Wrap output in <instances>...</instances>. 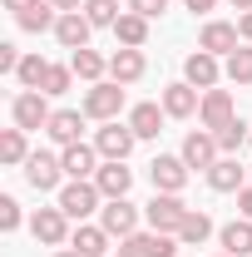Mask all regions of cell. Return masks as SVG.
<instances>
[{"label":"cell","mask_w":252,"mask_h":257,"mask_svg":"<svg viewBox=\"0 0 252 257\" xmlns=\"http://www.w3.org/2000/svg\"><path fill=\"white\" fill-rule=\"evenodd\" d=\"M114 40H119L124 50H144V45H149V20H144V15H134V10H124V15H119V25H114Z\"/></svg>","instance_id":"obj_26"},{"label":"cell","mask_w":252,"mask_h":257,"mask_svg":"<svg viewBox=\"0 0 252 257\" xmlns=\"http://www.w3.org/2000/svg\"><path fill=\"white\" fill-rule=\"evenodd\" d=\"M188 163H183V154H158L154 163H149V183H154V193H183L188 188Z\"/></svg>","instance_id":"obj_5"},{"label":"cell","mask_w":252,"mask_h":257,"mask_svg":"<svg viewBox=\"0 0 252 257\" xmlns=\"http://www.w3.org/2000/svg\"><path fill=\"white\" fill-rule=\"evenodd\" d=\"M242 144H247V124H242V119H232V124L218 128V149H222V154H237Z\"/></svg>","instance_id":"obj_33"},{"label":"cell","mask_w":252,"mask_h":257,"mask_svg":"<svg viewBox=\"0 0 252 257\" xmlns=\"http://www.w3.org/2000/svg\"><path fill=\"white\" fill-rule=\"evenodd\" d=\"M94 188L104 193V203H109V198H129V188H134V168H124V163H99Z\"/></svg>","instance_id":"obj_19"},{"label":"cell","mask_w":252,"mask_h":257,"mask_svg":"<svg viewBox=\"0 0 252 257\" xmlns=\"http://www.w3.org/2000/svg\"><path fill=\"white\" fill-rule=\"evenodd\" d=\"M227 5H237V10H252V0H227Z\"/></svg>","instance_id":"obj_42"},{"label":"cell","mask_w":252,"mask_h":257,"mask_svg":"<svg viewBox=\"0 0 252 257\" xmlns=\"http://www.w3.org/2000/svg\"><path fill=\"white\" fill-rule=\"evenodd\" d=\"M64 178V163L60 154H45V149H35L30 159H25V183H30L35 193H55Z\"/></svg>","instance_id":"obj_8"},{"label":"cell","mask_w":252,"mask_h":257,"mask_svg":"<svg viewBox=\"0 0 252 257\" xmlns=\"http://www.w3.org/2000/svg\"><path fill=\"white\" fill-rule=\"evenodd\" d=\"M15 227H20V203L5 193L0 198V232H15Z\"/></svg>","instance_id":"obj_34"},{"label":"cell","mask_w":252,"mask_h":257,"mask_svg":"<svg viewBox=\"0 0 252 257\" xmlns=\"http://www.w3.org/2000/svg\"><path fill=\"white\" fill-rule=\"evenodd\" d=\"M188 213H193V208L178 198V193H154V198H149V208H144L149 227H154V232H173V237H178V227H183Z\"/></svg>","instance_id":"obj_2"},{"label":"cell","mask_w":252,"mask_h":257,"mask_svg":"<svg viewBox=\"0 0 252 257\" xmlns=\"http://www.w3.org/2000/svg\"><path fill=\"white\" fill-rule=\"evenodd\" d=\"M218 257H227V252H218Z\"/></svg>","instance_id":"obj_44"},{"label":"cell","mask_w":252,"mask_h":257,"mask_svg":"<svg viewBox=\"0 0 252 257\" xmlns=\"http://www.w3.org/2000/svg\"><path fill=\"white\" fill-rule=\"evenodd\" d=\"M144 74H149V55H144V50H124V45H119V50L109 55V79H114V84L129 89V84H139Z\"/></svg>","instance_id":"obj_13"},{"label":"cell","mask_w":252,"mask_h":257,"mask_svg":"<svg viewBox=\"0 0 252 257\" xmlns=\"http://www.w3.org/2000/svg\"><path fill=\"white\" fill-rule=\"evenodd\" d=\"M25 159H30L25 128H5V134H0V163H5V168H25Z\"/></svg>","instance_id":"obj_28"},{"label":"cell","mask_w":252,"mask_h":257,"mask_svg":"<svg viewBox=\"0 0 252 257\" xmlns=\"http://www.w3.org/2000/svg\"><path fill=\"white\" fill-rule=\"evenodd\" d=\"M50 114H55L50 109V94H40V89H20L15 104H10V119H15V128H25V134L30 128H45Z\"/></svg>","instance_id":"obj_6"},{"label":"cell","mask_w":252,"mask_h":257,"mask_svg":"<svg viewBox=\"0 0 252 257\" xmlns=\"http://www.w3.org/2000/svg\"><path fill=\"white\" fill-rule=\"evenodd\" d=\"M69 84H74V69L69 64H50V74H45V84H40V94H69Z\"/></svg>","instance_id":"obj_32"},{"label":"cell","mask_w":252,"mask_h":257,"mask_svg":"<svg viewBox=\"0 0 252 257\" xmlns=\"http://www.w3.org/2000/svg\"><path fill=\"white\" fill-rule=\"evenodd\" d=\"M237 35H242V45H252V10H242V20H237Z\"/></svg>","instance_id":"obj_37"},{"label":"cell","mask_w":252,"mask_h":257,"mask_svg":"<svg viewBox=\"0 0 252 257\" xmlns=\"http://www.w3.org/2000/svg\"><path fill=\"white\" fill-rule=\"evenodd\" d=\"M178 154H183V163H188V168H198V173H208V168L222 159L218 134H213V128H193L188 139H183V149H178Z\"/></svg>","instance_id":"obj_9"},{"label":"cell","mask_w":252,"mask_h":257,"mask_svg":"<svg viewBox=\"0 0 252 257\" xmlns=\"http://www.w3.org/2000/svg\"><path fill=\"white\" fill-rule=\"evenodd\" d=\"M89 30H94V25L84 20V10H69V15H60V25H55V40L74 55V50H84V45H89Z\"/></svg>","instance_id":"obj_20"},{"label":"cell","mask_w":252,"mask_h":257,"mask_svg":"<svg viewBox=\"0 0 252 257\" xmlns=\"http://www.w3.org/2000/svg\"><path fill=\"white\" fill-rule=\"evenodd\" d=\"M84 119H94V124H109V119H119V109H124V84H114V79H99L84 89Z\"/></svg>","instance_id":"obj_1"},{"label":"cell","mask_w":252,"mask_h":257,"mask_svg":"<svg viewBox=\"0 0 252 257\" xmlns=\"http://www.w3.org/2000/svg\"><path fill=\"white\" fill-rule=\"evenodd\" d=\"M69 69H74V79H84V84H99V79L109 74V60H104L99 50H89V45H84V50H74V55H69Z\"/></svg>","instance_id":"obj_24"},{"label":"cell","mask_w":252,"mask_h":257,"mask_svg":"<svg viewBox=\"0 0 252 257\" xmlns=\"http://www.w3.org/2000/svg\"><path fill=\"white\" fill-rule=\"evenodd\" d=\"M69 247L79 257H109V232L99 223H79L74 232H69Z\"/></svg>","instance_id":"obj_21"},{"label":"cell","mask_w":252,"mask_h":257,"mask_svg":"<svg viewBox=\"0 0 252 257\" xmlns=\"http://www.w3.org/2000/svg\"><path fill=\"white\" fill-rule=\"evenodd\" d=\"M45 134H50L60 149L79 144V134H84V109H55V114H50V124H45Z\"/></svg>","instance_id":"obj_18"},{"label":"cell","mask_w":252,"mask_h":257,"mask_svg":"<svg viewBox=\"0 0 252 257\" xmlns=\"http://www.w3.org/2000/svg\"><path fill=\"white\" fill-rule=\"evenodd\" d=\"M208 237H213V218H208L203 208H193L188 218H183V227H178V242H183V247H203Z\"/></svg>","instance_id":"obj_27"},{"label":"cell","mask_w":252,"mask_h":257,"mask_svg":"<svg viewBox=\"0 0 252 257\" xmlns=\"http://www.w3.org/2000/svg\"><path fill=\"white\" fill-rule=\"evenodd\" d=\"M60 163H64V178H94L104 159H99V149H94V144H84V139H79V144L60 149Z\"/></svg>","instance_id":"obj_15"},{"label":"cell","mask_w":252,"mask_h":257,"mask_svg":"<svg viewBox=\"0 0 252 257\" xmlns=\"http://www.w3.org/2000/svg\"><path fill=\"white\" fill-rule=\"evenodd\" d=\"M30 5H40V0H5V10H15V15H20V10H30Z\"/></svg>","instance_id":"obj_41"},{"label":"cell","mask_w":252,"mask_h":257,"mask_svg":"<svg viewBox=\"0 0 252 257\" xmlns=\"http://www.w3.org/2000/svg\"><path fill=\"white\" fill-rule=\"evenodd\" d=\"M84 20L94 30H114L119 25V0H84Z\"/></svg>","instance_id":"obj_29"},{"label":"cell","mask_w":252,"mask_h":257,"mask_svg":"<svg viewBox=\"0 0 252 257\" xmlns=\"http://www.w3.org/2000/svg\"><path fill=\"white\" fill-rule=\"evenodd\" d=\"M163 119H168V114H163V104H134L124 124L134 128L139 139H158V134H163Z\"/></svg>","instance_id":"obj_22"},{"label":"cell","mask_w":252,"mask_h":257,"mask_svg":"<svg viewBox=\"0 0 252 257\" xmlns=\"http://www.w3.org/2000/svg\"><path fill=\"white\" fill-rule=\"evenodd\" d=\"M237 208H242V218H252V183L237 193Z\"/></svg>","instance_id":"obj_38"},{"label":"cell","mask_w":252,"mask_h":257,"mask_svg":"<svg viewBox=\"0 0 252 257\" xmlns=\"http://www.w3.org/2000/svg\"><path fill=\"white\" fill-rule=\"evenodd\" d=\"M247 173H252V168H247Z\"/></svg>","instance_id":"obj_45"},{"label":"cell","mask_w":252,"mask_h":257,"mask_svg":"<svg viewBox=\"0 0 252 257\" xmlns=\"http://www.w3.org/2000/svg\"><path fill=\"white\" fill-rule=\"evenodd\" d=\"M198 104H203V89H193L188 79H178V84L163 89V114H168V119H193Z\"/></svg>","instance_id":"obj_17"},{"label":"cell","mask_w":252,"mask_h":257,"mask_svg":"<svg viewBox=\"0 0 252 257\" xmlns=\"http://www.w3.org/2000/svg\"><path fill=\"white\" fill-rule=\"evenodd\" d=\"M134 144H139V134H134L129 124H119V119L99 124V134H94V149H99V159H104V163H129Z\"/></svg>","instance_id":"obj_4"},{"label":"cell","mask_w":252,"mask_h":257,"mask_svg":"<svg viewBox=\"0 0 252 257\" xmlns=\"http://www.w3.org/2000/svg\"><path fill=\"white\" fill-rule=\"evenodd\" d=\"M222 252L227 257H252V218H232V223L218 232Z\"/></svg>","instance_id":"obj_23"},{"label":"cell","mask_w":252,"mask_h":257,"mask_svg":"<svg viewBox=\"0 0 252 257\" xmlns=\"http://www.w3.org/2000/svg\"><path fill=\"white\" fill-rule=\"evenodd\" d=\"M183 79H188L193 89H218V79H222L218 55H208V50H193L188 60H183Z\"/></svg>","instance_id":"obj_14"},{"label":"cell","mask_w":252,"mask_h":257,"mask_svg":"<svg viewBox=\"0 0 252 257\" xmlns=\"http://www.w3.org/2000/svg\"><path fill=\"white\" fill-rule=\"evenodd\" d=\"M15 25H20L25 35H45V30H55V25H60V10H55L50 0H40V5H30V10H20V15H15Z\"/></svg>","instance_id":"obj_25"},{"label":"cell","mask_w":252,"mask_h":257,"mask_svg":"<svg viewBox=\"0 0 252 257\" xmlns=\"http://www.w3.org/2000/svg\"><path fill=\"white\" fill-rule=\"evenodd\" d=\"M45 74H50V60H45V55H25L20 69H15L20 89H40V84H45Z\"/></svg>","instance_id":"obj_30"},{"label":"cell","mask_w":252,"mask_h":257,"mask_svg":"<svg viewBox=\"0 0 252 257\" xmlns=\"http://www.w3.org/2000/svg\"><path fill=\"white\" fill-rule=\"evenodd\" d=\"M50 5H55L60 15H69V10H84V0H50Z\"/></svg>","instance_id":"obj_40"},{"label":"cell","mask_w":252,"mask_h":257,"mask_svg":"<svg viewBox=\"0 0 252 257\" xmlns=\"http://www.w3.org/2000/svg\"><path fill=\"white\" fill-rule=\"evenodd\" d=\"M99 227H104L109 237H129V232H139V208H134L129 198H109V203L99 208Z\"/></svg>","instance_id":"obj_10"},{"label":"cell","mask_w":252,"mask_h":257,"mask_svg":"<svg viewBox=\"0 0 252 257\" xmlns=\"http://www.w3.org/2000/svg\"><path fill=\"white\" fill-rule=\"evenodd\" d=\"M232 119H237V104H232V94H227V89H203V104H198V124L218 134V128H222V124H232Z\"/></svg>","instance_id":"obj_11"},{"label":"cell","mask_w":252,"mask_h":257,"mask_svg":"<svg viewBox=\"0 0 252 257\" xmlns=\"http://www.w3.org/2000/svg\"><path fill=\"white\" fill-rule=\"evenodd\" d=\"M30 232H35V242H45V247H64L69 242V213H64L60 203L55 208H35Z\"/></svg>","instance_id":"obj_7"},{"label":"cell","mask_w":252,"mask_h":257,"mask_svg":"<svg viewBox=\"0 0 252 257\" xmlns=\"http://www.w3.org/2000/svg\"><path fill=\"white\" fill-rule=\"evenodd\" d=\"M20 60H25V55L5 40V45H0V74H15V69H20Z\"/></svg>","instance_id":"obj_36"},{"label":"cell","mask_w":252,"mask_h":257,"mask_svg":"<svg viewBox=\"0 0 252 257\" xmlns=\"http://www.w3.org/2000/svg\"><path fill=\"white\" fill-rule=\"evenodd\" d=\"M60 208L74 218V223H84L89 213H99V208H104V193L94 188V178H69V183L60 188Z\"/></svg>","instance_id":"obj_3"},{"label":"cell","mask_w":252,"mask_h":257,"mask_svg":"<svg viewBox=\"0 0 252 257\" xmlns=\"http://www.w3.org/2000/svg\"><path fill=\"white\" fill-rule=\"evenodd\" d=\"M183 5H188L193 15H208V10H213V5H218V0H183Z\"/></svg>","instance_id":"obj_39"},{"label":"cell","mask_w":252,"mask_h":257,"mask_svg":"<svg viewBox=\"0 0 252 257\" xmlns=\"http://www.w3.org/2000/svg\"><path fill=\"white\" fill-rule=\"evenodd\" d=\"M222 74H227L232 84H252V45H237V50L227 55V64H222Z\"/></svg>","instance_id":"obj_31"},{"label":"cell","mask_w":252,"mask_h":257,"mask_svg":"<svg viewBox=\"0 0 252 257\" xmlns=\"http://www.w3.org/2000/svg\"><path fill=\"white\" fill-rule=\"evenodd\" d=\"M129 10H134V15H144V20H158V15L168 10V0H129Z\"/></svg>","instance_id":"obj_35"},{"label":"cell","mask_w":252,"mask_h":257,"mask_svg":"<svg viewBox=\"0 0 252 257\" xmlns=\"http://www.w3.org/2000/svg\"><path fill=\"white\" fill-rule=\"evenodd\" d=\"M237 45H242V35H237V25H227V20H208L198 30V50H208V55H232Z\"/></svg>","instance_id":"obj_16"},{"label":"cell","mask_w":252,"mask_h":257,"mask_svg":"<svg viewBox=\"0 0 252 257\" xmlns=\"http://www.w3.org/2000/svg\"><path fill=\"white\" fill-rule=\"evenodd\" d=\"M55 257H79V252H74V247H64V252H55Z\"/></svg>","instance_id":"obj_43"},{"label":"cell","mask_w":252,"mask_h":257,"mask_svg":"<svg viewBox=\"0 0 252 257\" xmlns=\"http://www.w3.org/2000/svg\"><path fill=\"white\" fill-rule=\"evenodd\" d=\"M247 183H252V173L237 163V154H222V159L208 168V188L213 193H242Z\"/></svg>","instance_id":"obj_12"}]
</instances>
